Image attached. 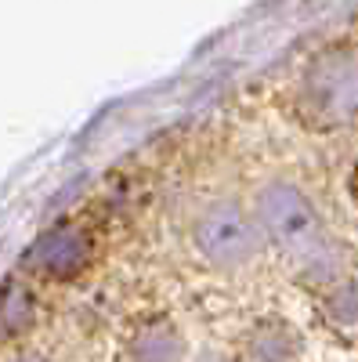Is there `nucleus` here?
<instances>
[{
	"label": "nucleus",
	"mask_w": 358,
	"mask_h": 362,
	"mask_svg": "<svg viewBox=\"0 0 358 362\" xmlns=\"http://www.w3.org/2000/svg\"><path fill=\"white\" fill-rule=\"evenodd\" d=\"M264 247L268 243L253 210H246L232 196L203 199L189 221V250L203 268L221 272V276L253 268Z\"/></svg>",
	"instance_id": "2"
},
{
	"label": "nucleus",
	"mask_w": 358,
	"mask_h": 362,
	"mask_svg": "<svg viewBox=\"0 0 358 362\" xmlns=\"http://www.w3.org/2000/svg\"><path fill=\"white\" fill-rule=\"evenodd\" d=\"M0 362H62V358L44 351V348H37V344H15L11 351L0 355Z\"/></svg>",
	"instance_id": "3"
},
{
	"label": "nucleus",
	"mask_w": 358,
	"mask_h": 362,
	"mask_svg": "<svg viewBox=\"0 0 358 362\" xmlns=\"http://www.w3.org/2000/svg\"><path fill=\"white\" fill-rule=\"evenodd\" d=\"M253 218L272 254L290 261L304 276H326V268H330V235L322 232L315 206L304 199V192L297 185L279 177H268L264 185H257Z\"/></svg>",
	"instance_id": "1"
}]
</instances>
